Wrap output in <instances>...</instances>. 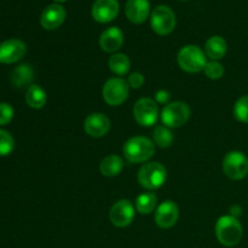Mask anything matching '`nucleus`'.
I'll list each match as a JSON object with an SVG mask.
<instances>
[{"label":"nucleus","instance_id":"aec40b11","mask_svg":"<svg viewBox=\"0 0 248 248\" xmlns=\"http://www.w3.org/2000/svg\"><path fill=\"white\" fill-rule=\"evenodd\" d=\"M47 96L45 90L39 85H31L26 92V102L31 108L41 109L46 104Z\"/></svg>","mask_w":248,"mask_h":248},{"label":"nucleus","instance_id":"39448f33","mask_svg":"<svg viewBox=\"0 0 248 248\" xmlns=\"http://www.w3.org/2000/svg\"><path fill=\"white\" fill-rule=\"evenodd\" d=\"M150 24L153 31L159 35H169L176 27V16L171 7L159 5L154 9L150 16Z\"/></svg>","mask_w":248,"mask_h":248},{"label":"nucleus","instance_id":"f8f14e48","mask_svg":"<svg viewBox=\"0 0 248 248\" xmlns=\"http://www.w3.org/2000/svg\"><path fill=\"white\" fill-rule=\"evenodd\" d=\"M179 217L178 206L173 201H165L155 212V223L162 229H170L177 223Z\"/></svg>","mask_w":248,"mask_h":248},{"label":"nucleus","instance_id":"9d476101","mask_svg":"<svg viewBox=\"0 0 248 248\" xmlns=\"http://www.w3.org/2000/svg\"><path fill=\"white\" fill-rule=\"evenodd\" d=\"M111 224L118 228L128 227L135 218V206L130 200H120L114 203L109 213Z\"/></svg>","mask_w":248,"mask_h":248},{"label":"nucleus","instance_id":"2eb2a0df","mask_svg":"<svg viewBox=\"0 0 248 248\" xmlns=\"http://www.w3.org/2000/svg\"><path fill=\"white\" fill-rule=\"evenodd\" d=\"M67 12L65 9L60 4H51L43 11L40 17V23L47 31H53L62 26L64 22Z\"/></svg>","mask_w":248,"mask_h":248},{"label":"nucleus","instance_id":"4468645a","mask_svg":"<svg viewBox=\"0 0 248 248\" xmlns=\"http://www.w3.org/2000/svg\"><path fill=\"white\" fill-rule=\"evenodd\" d=\"M110 128V121L104 114H90L84 121V130L89 136L93 138H101L108 133Z\"/></svg>","mask_w":248,"mask_h":248},{"label":"nucleus","instance_id":"7c9ffc66","mask_svg":"<svg viewBox=\"0 0 248 248\" xmlns=\"http://www.w3.org/2000/svg\"><path fill=\"white\" fill-rule=\"evenodd\" d=\"M241 212L242 210L240 206H232V207H230V216H232V217L237 218L240 215H241Z\"/></svg>","mask_w":248,"mask_h":248},{"label":"nucleus","instance_id":"2f4dec72","mask_svg":"<svg viewBox=\"0 0 248 248\" xmlns=\"http://www.w3.org/2000/svg\"><path fill=\"white\" fill-rule=\"evenodd\" d=\"M56 2H63V1H67V0H55Z\"/></svg>","mask_w":248,"mask_h":248},{"label":"nucleus","instance_id":"4be33fe9","mask_svg":"<svg viewBox=\"0 0 248 248\" xmlns=\"http://www.w3.org/2000/svg\"><path fill=\"white\" fill-rule=\"evenodd\" d=\"M157 205V198L155 194L153 193H144L140 194L137 199H136L135 207L142 215H149L156 208Z\"/></svg>","mask_w":248,"mask_h":248},{"label":"nucleus","instance_id":"f3484780","mask_svg":"<svg viewBox=\"0 0 248 248\" xmlns=\"http://www.w3.org/2000/svg\"><path fill=\"white\" fill-rule=\"evenodd\" d=\"M124 44V33L118 27H110L99 36V46L106 52H116Z\"/></svg>","mask_w":248,"mask_h":248},{"label":"nucleus","instance_id":"20e7f679","mask_svg":"<svg viewBox=\"0 0 248 248\" xmlns=\"http://www.w3.org/2000/svg\"><path fill=\"white\" fill-rule=\"evenodd\" d=\"M179 67L188 73H198L205 69L207 63L206 53L196 45H186L181 48L178 52Z\"/></svg>","mask_w":248,"mask_h":248},{"label":"nucleus","instance_id":"393cba45","mask_svg":"<svg viewBox=\"0 0 248 248\" xmlns=\"http://www.w3.org/2000/svg\"><path fill=\"white\" fill-rule=\"evenodd\" d=\"M234 115L240 123L248 124V94L237 99L234 106Z\"/></svg>","mask_w":248,"mask_h":248},{"label":"nucleus","instance_id":"b1692460","mask_svg":"<svg viewBox=\"0 0 248 248\" xmlns=\"http://www.w3.org/2000/svg\"><path fill=\"white\" fill-rule=\"evenodd\" d=\"M153 138H154L155 144L159 145L160 148H169L173 142V135L171 130L166 126H157L153 132Z\"/></svg>","mask_w":248,"mask_h":248},{"label":"nucleus","instance_id":"c756f323","mask_svg":"<svg viewBox=\"0 0 248 248\" xmlns=\"http://www.w3.org/2000/svg\"><path fill=\"white\" fill-rule=\"evenodd\" d=\"M155 99H156L157 103L166 104L170 99V93L166 90H160V91H157L156 94H155Z\"/></svg>","mask_w":248,"mask_h":248},{"label":"nucleus","instance_id":"f257e3e1","mask_svg":"<svg viewBox=\"0 0 248 248\" xmlns=\"http://www.w3.org/2000/svg\"><path fill=\"white\" fill-rule=\"evenodd\" d=\"M123 153L127 161L140 164V162L148 161L154 155L155 145L149 138L143 137V136H135L126 140Z\"/></svg>","mask_w":248,"mask_h":248},{"label":"nucleus","instance_id":"9b49d317","mask_svg":"<svg viewBox=\"0 0 248 248\" xmlns=\"http://www.w3.org/2000/svg\"><path fill=\"white\" fill-rule=\"evenodd\" d=\"M27 52V46L19 39H9L0 44V63L11 64L18 62Z\"/></svg>","mask_w":248,"mask_h":248},{"label":"nucleus","instance_id":"a211bd4d","mask_svg":"<svg viewBox=\"0 0 248 248\" xmlns=\"http://www.w3.org/2000/svg\"><path fill=\"white\" fill-rule=\"evenodd\" d=\"M34 79V70L29 64L24 63V64H19L18 67L15 68L11 73V84L17 89H22V87L31 85V82Z\"/></svg>","mask_w":248,"mask_h":248},{"label":"nucleus","instance_id":"0eeeda50","mask_svg":"<svg viewBox=\"0 0 248 248\" xmlns=\"http://www.w3.org/2000/svg\"><path fill=\"white\" fill-rule=\"evenodd\" d=\"M223 171L232 181L244 179L248 174V157L241 152H230L223 160Z\"/></svg>","mask_w":248,"mask_h":248},{"label":"nucleus","instance_id":"5701e85b","mask_svg":"<svg viewBox=\"0 0 248 248\" xmlns=\"http://www.w3.org/2000/svg\"><path fill=\"white\" fill-rule=\"evenodd\" d=\"M108 65L114 74L125 75L130 70L131 62L130 58L126 55H124V53H115V55H113L109 58Z\"/></svg>","mask_w":248,"mask_h":248},{"label":"nucleus","instance_id":"f03ea898","mask_svg":"<svg viewBox=\"0 0 248 248\" xmlns=\"http://www.w3.org/2000/svg\"><path fill=\"white\" fill-rule=\"evenodd\" d=\"M242 230L241 223L232 216H223L216 224V236L218 241L225 247H234L241 241Z\"/></svg>","mask_w":248,"mask_h":248},{"label":"nucleus","instance_id":"dca6fc26","mask_svg":"<svg viewBox=\"0 0 248 248\" xmlns=\"http://www.w3.org/2000/svg\"><path fill=\"white\" fill-rule=\"evenodd\" d=\"M126 17L132 23L140 24L150 14V4L148 0H127L125 7Z\"/></svg>","mask_w":248,"mask_h":248},{"label":"nucleus","instance_id":"ddd939ff","mask_svg":"<svg viewBox=\"0 0 248 248\" xmlns=\"http://www.w3.org/2000/svg\"><path fill=\"white\" fill-rule=\"evenodd\" d=\"M118 0H96L92 6V17L98 23L111 22L119 14Z\"/></svg>","mask_w":248,"mask_h":248},{"label":"nucleus","instance_id":"412c9836","mask_svg":"<svg viewBox=\"0 0 248 248\" xmlns=\"http://www.w3.org/2000/svg\"><path fill=\"white\" fill-rule=\"evenodd\" d=\"M124 160L118 155H109L104 157L101 162V173L106 177H115L123 171Z\"/></svg>","mask_w":248,"mask_h":248},{"label":"nucleus","instance_id":"423d86ee","mask_svg":"<svg viewBox=\"0 0 248 248\" xmlns=\"http://www.w3.org/2000/svg\"><path fill=\"white\" fill-rule=\"evenodd\" d=\"M190 116V108L183 102H172L161 111V121L166 127L177 128L183 126Z\"/></svg>","mask_w":248,"mask_h":248},{"label":"nucleus","instance_id":"c85d7f7f","mask_svg":"<svg viewBox=\"0 0 248 248\" xmlns=\"http://www.w3.org/2000/svg\"><path fill=\"white\" fill-rule=\"evenodd\" d=\"M128 86L132 87V89H140L144 84V77L143 74H140V72H135L128 77L127 80Z\"/></svg>","mask_w":248,"mask_h":248},{"label":"nucleus","instance_id":"bb28decb","mask_svg":"<svg viewBox=\"0 0 248 248\" xmlns=\"http://www.w3.org/2000/svg\"><path fill=\"white\" fill-rule=\"evenodd\" d=\"M203 72H205L206 77L208 79L217 80L223 77V74H224V68H223V65L218 61H211V62L206 63Z\"/></svg>","mask_w":248,"mask_h":248},{"label":"nucleus","instance_id":"6ab92c4d","mask_svg":"<svg viewBox=\"0 0 248 248\" xmlns=\"http://www.w3.org/2000/svg\"><path fill=\"white\" fill-rule=\"evenodd\" d=\"M228 50L227 41L224 40V38L222 36H211L207 41H206L205 45V51L206 56L210 57L212 61H218L222 60L225 56Z\"/></svg>","mask_w":248,"mask_h":248},{"label":"nucleus","instance_id":"cd10ccee","mask_svg":"<svg viewBox=\"0 0 248 248\" xmlns=\"http://www.w3.org/2000/svg\"><path fill=\"white\" fill-rule=\"evenodd\" d=\"M14 118V108L9 103H0V126L7 125Z\"/></svg>","mask_w":248,"mask_h":248},{"label":"nucleus","instance_id":"6e6552de","mask_svg":"<svg viewBox=\"0 0 248 248\" xmlns=\"http://www.w3.org/2000/svg\"><path fill=\"white\" fill-rule=\"evenodd\" d=\"M130 86L127 81L121 78H111L104 84L102 94L103 98L109 106H120L127 99Z\"/></svg>","mask_w":248,"mask_h":248},{"label":"nucleus","instance_id":"1a4fd4ad","mask_svg":"<svg viewBox=\"0 0 248 248\" xmlns=\"http://www.w3.org/2000/svg\"><path fill=\"white\" fill-rule=\"evenodd\" d=\"M133 116L140 126L149 127L153 126L159 116V108L154 99L140 98L133 107Z\"/></svg>","mask_w":248,"mask_h":248},{"label":"nucleus","instance_id":"a878e982","mask_svg":"<svg viewBox=\"0 0 248 248\" xmlns=\"http://www.w3.org/2000/svg\"><path fill=\"white\" fill-rule=\"evenodd\" d=\"M15 148V140L7 131L0 130V156H7Z\"/></svg>","mask_w":248,"mask_h":248},{"label":"nucleus","instance_id":"7ed1b4c3","mask_svg":"<svg viewBox=\"0 0 248 248\" xmlns=\"http://www.w3.org/2000/svg\"><path fill=\"white\" fill-rule=\"evenodd\" d=\"M167 171L160 162H148L138 171V182L143 188L155 190L162 186L166 182Z\"/></svg>","mask_w":248,"mask_h":248}]
</instances>
